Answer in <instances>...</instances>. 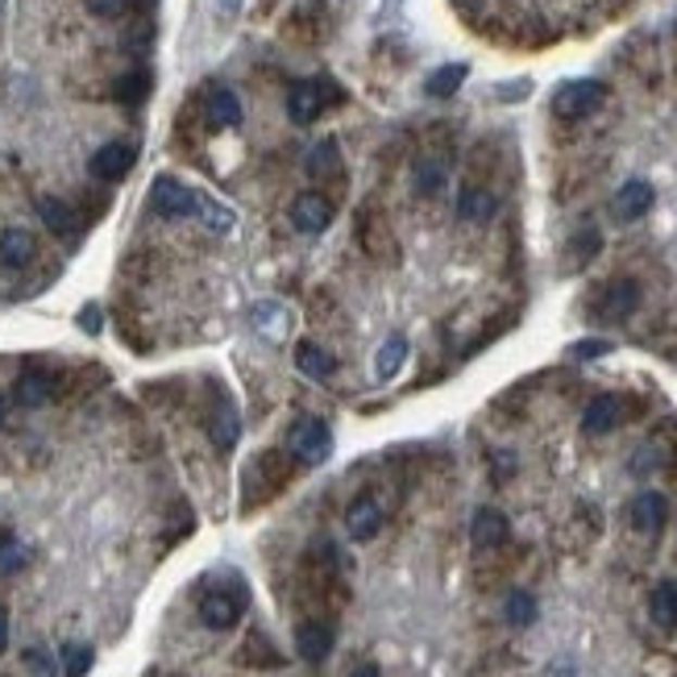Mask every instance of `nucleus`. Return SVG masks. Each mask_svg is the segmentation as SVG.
Here are the masks:
<instances>
[{
	"instance_id": "nucleus-1",
	"label": "nucleus",
	"mask_w": 677,
	"mask_h": 677,
	"mask_svg": "<svg viewBox=\"0 0 677 677\" xmlns=\"http://www.w3.org/2000/svg\"><path fill=\"white\" fill-rule=\"evenodd\" d=\"M246 494H241V512L250 507H262L271 503L275 494L291 482V453H279V449H262L254 462L246 466Z\"/></svg>"
},
{
	"instance_id": "nucleus-2",
	"label": "nucleus",
	"mask_w": 677,
	"mask_h": 677,
	"mask_svg": "<svg viewBox=\"0 0 677 677\" xmlns=\"http://www.w3.org/2000/svg\"><path fill=\"white\" fill-rule=\"evenodd\" d=\"M246 607H250V590L237 574H225V582L209 586L200 594V624L212 631H229L246 619Z\"/></svg>"
},
{
	"instance_id": "nucleus-3",
	"label": "nucleus",
	"mask_w": 677,
	"mask_h": 677,
	"mask_svg": "<svg viewBox=\"0 0 677 677\" xmlns=\"http://www.w3.org/2000/svg\"><path fill=\"white\" fill-rule=\"evenodd\" d=\"M346 92L337 88V79H328V75H316V79H300V84H291V92H287V117L296 121V125H312V121H321V113H328L333 104H341Z\"/></svg>"
},
{
	"instance_id": "nucleus-4",
	"label": "nucleus",
	"mask_w": 677,
	"mask_h": 677,
	"mask_svg": "<svg viewBox=\"0 0 677 677\" xmlns=\"http://www.w3.org/2000/svg\"><path fill=\"white\" fill-rule=\"evenodd\" d=\"M353 237L362 246V254L374 258V262H396L399 258V241L387 225V212L378 209V200H366L358 216H353Z\"/></svg>"
},
{
	"instance_id": "nucleus-5",
	"label": "nucleus",
	"mask_w": 677,
	"mask_h": 677,
	"mask_svg": "<svg viewBox=\"0 0 677 677\" xmlns=\"http://www.w3.org/2000/svg\"><path fill=\"white\" fill-rule=\"evenodd\" d=\"M204 209V196L196 187L179 184L175 175H159L150 187V212L163 216V221H191Z\"/></svg>"
},
{
	"instance_id": "nucleus-6",
	"label": "nucleus",
	"mask_w": 677,
	"mask_h": 677,
	"mask_svg": "<svg viewBox=\"0 0 677 677\" xmlns=\"http://www.w3.org/2000/svg\"><path fill=\"white\" fill-rule=\"evenodd\" d=\"M287 453L300 462V466H321L333 453V428L321 416H300V421L287 428Z\"/></svg>"
},
{
	"instance_id": "nucleus-7",
	"label": "nucleus",
	"mask_w": 677,
	"mask_h": 677,
	"mask_svg": "<svg viewBox=\"0 0 677 677\" xmlns=\"http://www.w3.org/2000/svg\"><path fill=\"white\" fill-rule=\"evenodd\" d=\"M590 316L599 325H624L631 312L640 308V283L636 279H611L590 296Z\"/></svg>"
},
{
	"instance_id": "nucleus-8",
	"label": "nucleus",
	"mask_w": 677,
	"mask_h": 677,
	"mask_svg": "<svg viewBox=\"0 0 677 677\" xmlns=\"http://www.w3.org/2000/svg\"><path fill=\"white\" fill-rule=\"evenodd\" d=\"M603 104H607V84H599V79H569L553 92V113L561 121H582L599 113Z\"/></svg>"
},
{
	"instance_id": "nucleus-9",
	"label": "nucleus",
	"mask_w": 677,
	"mask_h": 677,
	"mask_svg": "<svg viewBox=\"0 0 677 677\" xmlns=\"http://www.w3.org/2000/svg\"><path fill=\"white\" fill-rule=\"evenodd\" d=\"M134 163H138V146L134 141H109V146H100L88 159V171L100 184H121L134 171Z\"/></svg>"
},
{
	"instance_id": "nucleus-10",
	"label": "nucleus",
	"mask_w": 677,
	"mask_h": 677,
	"mask_svg": "<svg viewBox=\"0 0 677 677\" xmlns=\"http://www.w3.org/2000/svg\"><path fill=\"white\" fill-rule=\"evenodd\" d=\"M333 644H337V624H333L328 615H312V619H304V624L296 628V653L304 656L308 665L328 661Z\"/></svg>"
},
{
	"instance_id": "nucleus-11",
	"label": "nucleus",
	"mask_w": 677,
	"mask_h": 677,
	"mask_svg": "<svg viewBox=\"0 0 677 677\" xmlns=\"http://www.w3.org/2000/svg\"><path fill=\"white\" fill-rule=\"evenodd\" d=\"M624 421H628V399L599 396V399H590V403H586L582 432L586 437H607V432H615Z\"/></svg>"
},
{
	"instance_id": "nucleus-12",
	"label": "nucleus",
	"mask_w": 677,
	"mask_h": 677,
	"mask_svg": "<svg viewBox=\"0 0 677 677\" xmlns=\"http://www.w3.org/2000/svg\"><path fill=\"white\" fill-rule=\"evenodd\" d=\"M507 537H512V524H507V515L499 512V507H478V512H474V519H469V540H474L478 553L503 549Z\"/></svg>"
},
{
	"instance_id": "nucleus-13",
	"label": "nucleus",
	"mask_w": 677,
	"mask_h": 677,
	"mask_svg": "<svg viewBox=\"0 0 677 677\" xmlns=\"http://www.w3.org/2000/svg\"><path fill=\"white\" fill-rule=\"evenodd\" d=\"M333 200L321 196V191H304V196H296V204H291V225L300 229V234L316 237L325 234L328 225H333Z\"/></svg>"
},
{
	"instance_id": "nucleus-14",
	"label": "nucleus",
	"mask_w": 677,
	"mask_h": 677,
	"mask_svg": "<svg viewBox=\"0 0 677 677\" xmlns=\"http://www.w3.org/2000/svg\"><path fill=\"white\" fill-rule=\"evenodd\" d=\"M665 519H669V499L661 491H640L628 503V524L644 537H656L665 528Z\"/></svg>"
},
{
	"instance_id": "nucleus-15",
	"label": "nucleus",
	"mask_w": 677,
	"mask_h": 677,
	"mask_svg": "<svg viewBox=\"0 0 677 677\" xmlns=\"http://www.w3.org/2000/svg\"><path fill=\"white\" fill-rule=\"evenodd\" d=\"M383 519H387L383 503H378L374 494H358V499L350 503V512H346V532H350V537L358 540V544H366V540L378 537Z\"/></svg>"
},
{
	"instance_id": "nucleus-16",
	"label": "nucleus",
	"mask_w": 677,
	"mask_h": 677,
	"mask_svg": "<svg viewBox=\"0 0 677 677\" xmlns=\"http://www.w3.org/2000/svg\"><path fill=\"white\" fill-rule=\"evenodd\" d=\"M656 191L653 184H644V179H628V184L615 191V200H611V212L619 216V221H640L644 212L653 209Z\"/></svg>"
},
{
	"instance_id": "nucleus-17",
	"label": "nucleus",
	"mask_w": 677,
	"mask_h": 677,
	"mask_svg": "<svg viewBox=\"0 0 677 677\" xmlns=\"http://www.w3.org/2000/svg\"><path fill=\"white\" fill-rule=\"evenodd\" d=\"M308 175L321 179V184H341L346 179V163H341V146L337 138H325L321 146L308 150Z\"/></svg>"
},
{
	"instance_id": "nucleus-18",
	"label": "nucleus",
	"mask_w": 677,
	"mask_h": 677,
	"mask_svg": "<svg viewBox=\"0 0 677 677\" xmlns=\"http://www.w3.org/2000/svg\"><path fill=\"white\" fill-rule=\"evenodd\" d=\"M54 391H59V378L50 371H22L17 374V387H13V399L22 403V408H42V403H50L54 399Z\"/></svg>"
},
{
	"instance_id": "nucleus-19",
	"label": "nucleus",
	"mask_w": 677,
	"mask_h": 677,
	"mask_svg": "<svg viewBox=\"0 0 677 677\" xmlns=\"http://www.w3.org/2000/svg\"><path fill=\"white\" fill-rule=\"evenodd\" d=\"M603 250V234L590 225V229H578V234L565 241V258H561V271L565 275H578V271H586L590 262H594V254Z\"/></svg>"
},
{
	"instance_id": "nucleus-20",
	"label": "nucleus",
	"mask_w": 677,
	"mask_h": 677,
	"mask_svg": "<svg viewBox=\"0 0 677 677\" xmlns=\"http://www.w3.org/2000/svg\"><path fill=\"white\" fill-rule=\"evenodd\" d=\"M494 209H499V200H494L491 187L482 184H466L457 191V216L469 221V225H482V221H491Z\"/></svg>"
},
{
	"instance_id": "nucleus-21",
	"label": "nucleus",
	"mask_w": 677,
	"mask_h": 677,
	"mask_svg": "<svg viewBox=\"0 0 677 677\" xmlns=\"http://www.w3.org/2000/svg\"><path fill=\"white\" fill-rule=\"evenodd\" d=\"M34 254H38V241H34L29 229H17V225H13V229L0 234V266L22 271V266L34 262Z\"/></svg>"
},
{
	"instance_id": "nucleus-22",
	"label": "nucleus",
	"mask_w": 677,
	"mask_h": 677,
	"mask_svg": "<svg viewBox=\"0 0 677 677\" xmlns=\"http://www.w3.org/2000/svg\"><path fill=\"white\" fill-rule=\"evenodd\" d=\"M204 117L212 129H237L241 125V100L229 88H209L204 96Z\"/></svg>"
},
{
	"instance_id": "nucleus-23",
	"label": "nucleus",
	"mask_w": 677,
	"mask_h": 677,
	"mask_svg": "<svg viewBox=\"0 0 677 677\" xmlns=\"http://www.w3.org/2000/svg\"><path fill=\"white\" fill-rule=\"evenodd\" d=\"M38 216L47 221V229L54 237H75L79 234V212L71 209L59 196H38Z\"/></svg>"
},
{
	"instance_id": "nucleus-24",
	"label": "nucleus",
	"mask_w": 677,
	"mask_h": 677,
	"mask_svg": "<svg viewBox=\"0 0 677 677\" xmlns=\"http://www.w3.org/2000/svg\"><path fill=\"white\" fill-rule=\"evenodd\" d=\"M403 362H408V337H403V333H391V337L378 346V353H374V378H378V383H391V378L403 371Z\"/></svg>"
},
{
	"instance_id": "nucleus-25",
	"label": "nucleus",
	"mask_w": 677,
	"mask_h": 677,
	"mask_svg": "<svg viewBox=\"0 0 677 677\" xmlns=\"http://www.w3.org/2000/svg\"><path fill=\"white\" fill-rule=\"evenodd\" d=\"M444 184H449V159L441 154H421L416 159V191H421L424 200H432V196H441Z\"/></svg>"
},
{
	"instance_id": "nucleus-26",
	"label": "nucleus",
	"mask_w": 677,
	"mask_h": 677,
	"mask_svg": "<svg viewBox=\"0 0 677 677\" xmlns=\"http://www.w3.org/2000/svg\"><path fill=\"white\" fill-rule=\"evenodd\" d=\"M209 437H212L216 449H234L237 437H241V421H237V412H234V403H229V399H221V403L212 408Z\"/></svg>"
},
{
	"instance_id": "nucleus-27",
	"label": "nucleus",
	"mask_w": 677,
	"mask_h": 677,
	"mask_svg": "<svg viewBox=\"0 0 677 677\" xmlns=\"http://www.w3.org/2000/svg\"><path fill=\"white\" fill-rule=\"evenodd\" d=\"M296 366H300V374H308V378H333L337 374V358L325 350V346H316V341H300L296 346Z\"/></svg>"
},
{
	"instance_id": "nucleus-28",
	"label": "nucleus",
	"mask_w": 677,
	"mask_h": 677,
	"mask_svg": "<svg viewBox=\"0 0 677 677\" xmlns=\"http://www.w3.org/2000/svg\"><path fill=\"white\" fill-rule=\"evenodd\" d=\"M649 615L656 628H677V582H661L649 594Z\"/></svg>"
},
{
	"instance_id": "nucleus-29",
	"label": "nucleus",
	"mask_w": 677,
	"mask_h": 677,
	"mask_svg": "<svg viewBox=\"0 0 677 677\" xmlns=\"http://www.w3.org/2000/svg\"><path fill=\"white\" fill-rule=\"evenodd\" d=\"M469 67L466 63H444V67H437L432 75H428V84H424V92L437 96V100H449V96L457 92L462 84H466Z\"/></svg>"
},
{
	"instance_id": "nucleus-30",
	"label": "nucleus",
	"mask_w": 677,
	"mask_h": 677,
	"mask_svg": "<svg viewBox=\"0 0 677 677\" xmlns=\"http://www.w3.org/2000/svg\"><path fill=\"white\" fill-rule=\"evenodd\" d=\"M250 316H254L258 333H266L271 341H279L283 333L291 328V316H287V308H283V304H254V312H250Z\"/></svg>"
},
{
	"instance_id": "nucleus-31",
	"label": "nucleus",
	"mask_w": 677,
	"mask_h": 677,
	"mask_svg": "<svg viewBox=\"0 0 677 677\" xmlns=\"http://www.w3.org/2000/svg\"><path fill=\"white\" fill-rule=\"evenodd\" d=\"M25 561H29V549H25L22 540L13 537V532H4V537H0V578H13V574H22Z\"/></svg>"
},
{
	"instance_id": "nucleus-32",
	"label": "nucleus",
	"mask_w": 677,
	"mask_h": 677,
	"mask_svg": "<svg viewBox=\"0 0 677 677\" xmlns=\"http://www.w3.org/2000/svg\"><path fill=\"white\" fill-rule=\"evenodd\" d=\"M59 661H63V674L67 677H84L88 669H92V661H96V653H92V644H63L59 649Z\"/></svg>"
},
{
	"instance_id": "nucleus-33",
	"label": "nucleus",
	"mask_w": 677,
	"mask_h": 677,
	"mask_svg": "<svg viewBox=\"0 0 677 677\" xmlns=\"http://www.w3.org/2000/svg\"><path fill=\"white\" fill-rule=\"evenodd\" d=\"M507 624H515V628H528L532 619H537V599L528 594V590H512L507 594Z\"/></svg>"
},
{
	"instance_id": "nucleus-34",
	"label": "nucleus",
	"mask_w": 677,
	"mask_h": 677,
	"mask_svg": "<svg viewBox=\"0 0 677 677\" xmlns=\"http://www.w3.org/2000/svg\"><path fill=\"white\" fill-rule=\"evenodd\" d=\"M146 92H150V75L146 71H129V75L117 79V100H125V104H141Z\"/></svg>"
},
{
	"instance_id": "nucleus-35",
	"label": "nucleus",
	"mask_w": 677,
	"mask_h": 677,
	"mask_svg": "<svg viewBox=\"0 0 677 677\" xmlns=\"http://www.w3.org/2000/svg\"><path fill=\"white\" fill-rule=\"evenodd\" d=\"M134 4L138 0H88V9H92L96 17H109V22H117L125 13H134Z\"/></svg>"
},
{
	"instance_id": "nucleus-36",
	"label": "nucleus",
	"mask_w": 677,
	"mask_h": 677,
	"mask_svg": "<svg viewBox=\"0 0 677 677\" xmlns=\"http://www.w3.org/2000/svg\"><path fill=\"white\" fill-rule=\"evenodd\" d=\"M22 661L34 677H54V656H50L47 649H25Z\"/></svg>"
},
{
	"instance_id": "nucleus-37",
	"label": "nucleus",
	"mask_w": 677,
	"mask_h": 677,
	"mask_svg": "<svg viewBox=\"0 0 677 677\" xmlns=\"http://www.w3.org/2000/svg\"><path fill=\"white\" fill-rule=\"evenodd\" d=\"M569 353H574V358H582V362H590V358H603V353H611V341H599V337H590V341H578V346H569Z\"/></svg>"
},
{
	"instance_id": "nucleus-38",
	"label": "nucleus",
	"mask_w": 677,
	"mask_h": 677,
	"mask_svg": "<svg viewBox=\"0 0 677 677\" xmlns=\"http://www.w3.org/2000/svg\"><path fill=\"white\" fill-rule=\"evenodd\" d=\"M79 325L88 328V333H100V308H84V316H79Z\"/></svg>"
},
{
	"instance_id": "nucleus-39",
	"label": "nucleus",
	"mask_w": 677,
	"mask_h": 677,
	"mask_svg": "<svg viewBox=\"0 0 677 677\" xmlns=\"http://www.w3.org/2000/svg\"><path fill=\"white\" fill-rule=\"evenodd\" d=\"M9 649V611H4V603H0V653Z\"/></svg>"
},
{
	"instance_id": "nucleus-40",
	"label": "nucleus",
	"mask_w": 677,
	"mask_h": 677,
	"mask_svg": "<svg viewBox=\"0 0 677 677\" xmlns=\"http://www.w3.org/2000/svg\"><path fill=\"white\" fill-rule=\"evenodd\" d=\"M350 677H383V674H378V665H358Z\"/></svg>"
},
{
	"instance_id": "nucleus-41",
	"label": "nucleus",
	"mask_w": 677,
	"mask_h": 677,
	"mask_svg": "<svg viewBox=\"0 0 677 677\" xmlns=\"http://www.w3.org/2000/svg\"><path fill=\"white\" fill-rule=\"evenodd\" d=\"M4 416H9V403H4V399H0V424H4Z\"/></svg>"
},
{
	"instance_id": "nucleus-42",
	"label": "nucleus",
	"mask_w": 677,
	"mask_h": 677,
	"mask_svg": "<svg viewBox=\"0 0 677 677\" xmlns=\"http://www.w3.org/2000/svg\"><path fill=\"white\" fill-rule=\"evenodd\" d=\"M457 4H478V0H457Z\"/></svg>"
}]
</instances>
